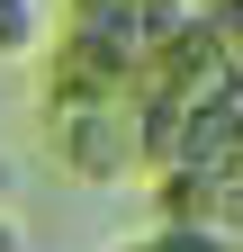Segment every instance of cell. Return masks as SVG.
<instances>
[{"label":"cell","mask_w":243,"mask_h":252,"mask_svg":"<svg viewBox=\"0 0 243 252\" xmlns=\"http://www.w3.org/2000/svg\"><path fill=\"white\" fill-rule=\"evenodd\" d=\"M54 153H63V171L81 180H126L135 162V108L126 99H63V117H54Z\"/></svg>","instance_id":"obj_1"},{"label":"cell","mask_w":243,"mask_h":252,"mask_svg":"<svg viewBox=\"0 0 243 252\" xmlns=\"http://www.w3.org/2000/svg\"><path fill=\"white\" fill-rule=\"evenodd\" d=\"M45 45V0H0V63H27Z\"/></svg>","instance_id":"obj_2"},{"label":"cell","mask_w":243,"mask_h":252,"mask_svg":"<svg viewBox=\"0 0 243 252\" xmlns=\"http://www.w3.org/2000/svg\"><path fill=\"white\" fill-rule=\"evenodd\" d=\"M0 252H36V243H27V225H18L9 207H0Z\"/></svg>","instance_id":"obj_3"}]
</instances>
